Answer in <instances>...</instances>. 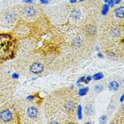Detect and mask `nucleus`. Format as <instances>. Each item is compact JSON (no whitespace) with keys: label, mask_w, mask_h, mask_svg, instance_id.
<instances>
[{"label":"nucleus","mask_w":124,"mask_h":124,"mask_svg":"<svg viewBox=\"0 0 124 124\" xmlns=\"http://www.w3.org/2000/svg\"><path fill=\"white\" fill-rule=\"evenodd\" d=\"M13 49L12 36L8 34L0 33V60H6L12 56Z\"/></svg>","instance_id":"nucleus-1"},{"label":"nucleus","mask_w":124,"mask_h":124,"mask_svg":"<svg viewBox=\"0 0 124 124\" xmlns=\"http://www.w3.org/2000/svg\"><path fill=\"white\" fill-rule=\"evenodd\" d=\"M0 119L4 123H8L12 119V112L8 109L3 110L2 111L0 112Z\"/></svg>","instance_id":"nucleus-2"},{"label":"nucleus","mask_w":124,"mask_h":124,"mask_svg":"<svg viewBox=\"0 0 124 124\" xmlns=\"http://www.w3.org/2000/svg\"><path fill=\"white\" fill-rule=\"evenodd\" d=\"M43 66L41 63H33L30 67V70L34 74H39L43 71Z\"/></svg>","instance_id":"nucleus-3"},{"label":"nucleus","mask_w":124,"mask_h":124,"mask_svg":"<svg viewBox=\"0 0 124 124\" xmlns=\"http://www.w3.org/2000/svg\"><path fill=\"white\" fill-rule=\"evenodd\" d=\"M27 115L31 118H35L38 115V111L35 107H30L27 110Z\"/></svg>","instance_id":"nucleus-4"},{"label":"nucleus","mask_w":124,"mask_h":124,"mask_svg":"<svg viewBox=\"0 0 124 124\" xmlns=\"http://www.w3.org/2000/svg\"><path fill=\"white\" fill-rule=\"evenodd\" d=\"M35 10L34 8L33 7H26V9H25V13H26V15L27 16H29V17H31V16H33L35 14Z\"/></svg>","instance_id":"nucleus-5"},{"label":"nucleus","mask_w":124,"mask_h":124,"mask_svg":"<svg viewBox=\"0 0 124 124\" xmlns=\"http://www.w3.org/2000/svg\"><path fill=\"white\" fill-rule=\"evenodd\" d=\"M115 16L119 17V18H124V6L119 7L118 8H117L115 11Z\"/></svg>","instance_id":"nucleus-6"},{"label":"nucleus","mask_w":124,"mask_h":124,"mask_svg":"<svg viewBox=\"0 0 124 124\" xmlns=\"http://www.w3.org/2000/svg\"><path fill=\"white\" fill-rule=\"evenodd\" d=\"M85 113L88 115H94V113H95V111H94L93 107L92 105H87L85 107Z\"/></svg>","instance_id":"nucleus-7"},{"label":"nucleus","mask_w":124,"mask_h":124,"mask_svg":"<svg viewBox=\"0 0 124 124\" xmlns=\"http://www.w3.org/2000/svg\"><path fill=\"white\" fill-rule=\"evenodd\" d=\"M75 104L73 101V100H69L67 102V103L66 104V109H67L68 111H73L75 110Z\"/></svg>","instance_id":"nucleus-8"},{"label":"nucleus","mask_w":124,"mask_h":124,"mask_svg":"<svg viewBox=\"0 0 124 124\" xmlns=\"http://www.w3.org/2000/svg\"><path fill=\"white\" fill-rule=\"evenodd\" d=\"M109 88L111 90H117L119 88V83L116 81H112L109 83Z\"/></svg>","instance_id":"nucleus-9"},{"label":"nucleus","mask_w":124,"mask_h":124,"mask_svg":"<svg viewBox=\"0 0 124 124\" xmlns=\"http://www.w3.org/2000/svg\"><path fill=\"white\" fill-rule=\"evenodd\" d=\"M72 17L74 19H78L80 18L81 16V12L77 10V9H75L72 12V14H71Z\"/></svg>","instance_id":"nucleus-10"},{"label":"nucleus","mask_w":124,"mask_h":124,"mask_svg":"<svg viewBox=\"0 0 124 124\" xmlns=\"http://www.w3.org/2000/svg\"><path fill=\"white\" fill-rule=\"evenodd\" d=\"M103 77V74L102 73H96V74H95V75H93V79L94 80H96V81L100 80Z\"/></svg>","instance_id":"nucleus-11"},{"label":"nucleus","mask_w":124,"mask_h":124,"mask_svg":"<svg viewBox=\"0 0 124 124\" xmlns=\"http://www.w3.org/2000/svg\"><path fill=\"white\" fill-rule=\"evenodd\" d=\"M88 88H82V89H80L79 91V94L81 96H85L86 94L88 93Z\"/></svg>","instance_id":"nucleus-12"},{"label":"nucleus","mask_w":124,"mask_h":124,"mask_svg":"<svg viewBox=\"0 0 124 124\" xmlns=\"http://www.w3.org/2000/svg\"><path fill=\"white\" fill-rule=\"evenodd\" d=\"M109 10V5L108 4H104L103 7V10H102V14L103 15H105L107 14V12Z\"/></svg>","instance_id":"nucleus-13"},{"label":"nucleus","mask_w":124,"mask_h":124,"mask_svg":"<svg viewBox=\"0 0 124 124\" xmlns=\"http://www.w3.org/2000/svg\"><path fill=\"white\" fill-rule=\"evenodd\" d=\"M14 15L12 14H11V13L8 14L6 15V16H5V19L8 21H9V22H12V21H14Z\"/></svg>","instance_id":"nucleus-14"},{"label":"nucleus","mask_w":124,"mask_h":124,"mask_svg":"<svg viewBox=\"0 0 124 124\" xmlns=\"http://www.w3.org/2000/svg\"><path fill=\"white\" fill-rule=\"evenodd\" d=\"M95 91L96 92H100L103 90V87L101 86V85H100V84H98V85H96V86H95Z\"/></svg>","instance_id":"nucleus-15"},{"label":"nucleus","mask_w":124,"mask_h":124,"mask_svg":"<svg viewBox=\"0 0 124 124\" xmlns=\"http://www.w3.org/2000/svg\"><path fill=\"white\" fill-rule=\"evenodd\" d=\"M78 117L81 119L82 118V110H81V105H79L78 107V111H77Z\"/></svg>","instance_id":"nucleus-16"},{"label":"nucleus","mask_w":124,"mask_h":124,"mask_svg":"<svg viewBox=\"0 0 124 124\" xmlns=\"http://www.w3.org/2000/svg\"><path fill=\"white\" fill-rule=\"evenodd\" d=\"M106 121H107V116L103 115V116H102L100 118V123H101V124H105Z\"/></svg>","instance_id":"nucleus-17"},{"label":"nucleus","mask_w":124,"mask_h":124,"mask_svg":"<svg viewBox=\"0 0 124 124\" xmlns=\"http://www.w3.org/2000/svg\"><path fill=\"white\" fill-rule=\"evenodd\" d=\"M108 3V5H109V7H113L115 4V0H108L107 1Z\"/></svg>","instance_id":"nucleus-18"},{"label":"nucleus","mask_w":124,"mask_h":124,"mask_svg":"<svg viewBox=\"0 0 124 124\" xmlns=\"http://www.w3.org/2000/svg\"><path fill=\"white\" fill-rule=\"evenodd\" d=\"M39 1L43 4H47L50 3V0H39Z\"/></svg>","instance_id":"nucleus-19"},{"label":"nucleus","mask_w":124,"mask_h":124,"mask_svg":"<svg viewBox=\"0 0 124 124\" xmlns=\"http://www.w3.org/2000/svg\"><path fill=\"white\" fill-rule=\"evenodd\" d=\"M91 79H92V77H91L90 76H88V77H86V79L85 78V81H86V83H88L91 81Z\"/></svg>","instance_id":"nucleus-20"},{"label":"nucleus","mask_w":124,"mask_h":124,"mask_svg":"<svg viewBox=\"0 0 124 124\" xmlns=\"http://www.w3.org/2000/svg\"><path fill=\"white\" fill-rule=\"evenodd\" d=\"M85 77H81L79 80L77 81V83H79L81 82H83L84 81H85Z\"/></svg>","instance_id":"nucleus-21"},{"label":"nucleus","mask_w":124,"mask_h":124,"mask_svg":"<svg viewBox=\"0 0 124 124\" xmlns=\"http://www.w3.org/2000/svg\"><path fill=\"white\" fill-rule=\"evenodd\" d=\"M18 77H19V75L17 73H14L12 75V78H14V79H18Z\"/></svg>","instance_id":"nucleus-22"},{"label":"nucleus","mask_w":124,"mask_h":124,"mask_svg":"<svg viewBox=\"0 0 124 124\" xmlns=\"http://www.w3.org/2000/svg\"><path fill=\"white\" fill-rule=\"evenodd\" d=\"M27 99H28V100H33L34 97H33V96H28V97H27Z\"/></svg>","instance_id":"nucleus-23"},{"label":"nucleus","mask_w":124,"mask_h":124,"mask_svg":"<svg viewBox=\"0 0 124 124\" xmlns=\"http://www.w3.org/2000/svg\"><path fill=\"white\" fill-rule=\"evenodd\" d=\"M121 2V0H115V4H118Z\"/></svg>","instance_id":"nucleus-24"},{"label":"nucleus","mask_w":124,"mask_h":124,"mask_svg":"<svg viewBox=\"0 0 124 124\" xmlns=\"http://www.w3.org/2000/svg\"><path fill=\"white\" fill-rule=\"evenodd\" d=\"M25 2H26V3H31L33 1V0H24Z\"/></svg>","instance_id":"nucleus-25"},{"label":"nucleus","mask_w":124,"mask_h":124,"mask_svg":"<svg viewBox=\"0 0 124 124\" xmlns=\"http://www.w3.org/2000/svg\"><path fill=\"white\" fill-rule=\"evenodd\" d=\"M77 1V0H70V3H71V4H74V3H76Z\"/></svg>","instance_id":"nucleus-26"},{"label":"nucleus","mask_w":124,"mask_h":124,"mask_svg":"<svg viewBox=\"0 0 124 124\" xmlns=\"http://www.w3.org/2000/svg\"><path fill=\"white\" fill-rule=\"evenodd\" d=\"M98 56L103 57V54H100V53H99V54H98Z\"/></svg>","instance_id":"nucleus-27"},{"label":"nucleus","mask_w":124,"mask_h":124,"mask_svg":"<svg viewBox=\"0 0 124 124\" xmlns=\"http://www.w3.org/2000/svg\"><path fill=\"white\" fill-rule=\"evenodd\" d=\"M123 99H124V96H122V97L121 98V101H123Z\"/></svg>","instance_id":"nucleus-28"},{"label":"nucleus","mask_w":124,"mask_h":124,"mask_svg":"<svg viewBox=\"0 0 124 124\" xmlns=\"http://www.w3.org/2000/svg\"><path fill=\"white\" fill-rule=\"evenodd\" d=\"M104 1L105 3H107V1H108V0H104Z\"/></svg>","instance_id":"nucleus-29"},{"label":"nucleus","mask_w":124,"mask_h":124,"mask_svg":"<svg viewBox=\"0 0 124 124\" xmlns=\"http://www.w3.org/2000/svg\"><path fill=\"white\" fill-rule=\"evenodd\" d=\"M80 1H84V0H79Z\"/></svg>","instance_id":"nucleus-30"}]
</instances>
